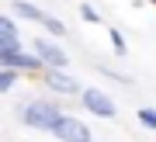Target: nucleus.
Instances as JSON below:
<instances>
[{"label": "nucleus", "instance_id": "11", "mask_svg": "<svg viewBox=\"0 0 156 142\" xmlns=\"http://www.w3.org/2000/svg\"><path fill=\"white\" fill-rule=\"evenodd\" d=\"M42 28H49V31H52V35H59V38H62V35H66V24H62L59 17H52V14L45 17V24H42Z\"/></svg>", "mask_w": 156, "mask_h": 142}, {"label": "nucleus", "instance_id": "12", "mask_svg": "<svg viewBox=\"0 0 156 142\" xmlns=\"http://www.w3.org/2000/svg\"><path fill=\"white\" fill-rule=\"evenodd\" d=\"M139 121H142L146 128L156 132V108H142V111H139Z\"/></svg>", "mask_w": 156, "mask_h": 142}, {"label": "nucleus", "instance_id": "13", "mask_svg": "<svg viewBox=\"0 0 156 142\" xmlns=\"http://www.w3.org/2000/svg\"><path fill=\"white\" fill-rule=\"evenodd\" d=\"M80 17H83V21H90V24H97V21H101V14H97L90 4H80Z\"/></svg>", "mask_w": 156, "mask_h": 142}, {"label": "nucleus", "instance_id": "9", "mask_svg": "<svg viewBox=\"0 0 156 142\" xmlns=\"http://www.w3.org/2000/svg\"><path fill=\"white\" fill-rule=\"evenodd\" d=\"M17 83V69H7V66H0V94H7Z\"/></svg>", "mask_w": 156, "mask_h": 142}, {"label": "nucleus", "instance_id": "4", "mask_svg": "<svg viewBox=\"0 0 156 142\" xmlns=\"http://www.w3.org/2000/svg\"><path fill=\"white\" fill-rule=\"evenodd\" d=\"M31 49L38 52V59L45 62V69H66V62H69V55L62 52L56 42H49V38H35Z\"/></svg>", "mask_w": 156, "mask_h": 142}, {"label": "nucleus", "instance_id": "5", "mask_svg": "<svg viewBox=\"0 0 156 142\" xmlns=\"http://www.w3.org/2000/svg\"><path fill=\"white\" fill-rule=\"evenodd\" d=\"M80 101H83V108H87V111H94L97 118H115V115H118L115 101L108 97L104 90H97V87H90V90H83V94H80Z\"/></svg>", "mask_w": 156, "mask_h": 142}, {"label": "nucleus", "instance_id": "10", "mask_svg": "<svg viewBox=\"0 0 156 142\" xmlns=\"http://www.w3.org/2000/svg\"><path fill=\"white\" fill-rule=\"evenodd\" d=\"M108 38H111V45H115V52H118V55H125V52H128V45H125V38H122V31H118V28H108Z\"/></svg>", "mask_w": 156, "mask_h": 142}, {"label": "nucleus", "instance_id": "1", "mask_svg": "<svg viewBox=\"0 0 156 142\" xmlns=\"http://www.w3.org/2000/svg\"><path fill=\"white\" fill-rule=\"evenodd\" d=\"M17 118H21L24 125H31V128L52 132L62 115H59V104H52V101H31V104H24V108L17 111Z\"/></svg>", "mask_w": 156, "mask_h": 142}, {"label": "nucleus", "instance_id": "8", "mask_svg": "<svg viewBox=\"0 0 156 142\" xmlns=\"http://www.w3.org/2000/svg\"><path fill=\"white\" fill-rule=\"evenodd\" d=\"M0 42H21L17 38V24L7 14H0Z\"/></svg>", "mask_w": 156, "mask_h": 142}, {"label": "nucleus", "instance_id": "3", "mask_svg": "<svg viewBox=\"0 0 156 142\" xmlns=\"http://www.w3.org/2000/svg\"><path fill=\"white\" fill-rule=\"evenodd\" d=\"M52 135H56L59 142H94V135H90V128H87V125H83L80 118H69V115H62V118L56 121Z\"/></svg>", "mask_w": 156, "mask_h": 142}, {"label": "nucleus", "instance_id": "2", "mask_svg": "<svg viewBox=\"0 0 156 142\" xmlns=\"http://www.w3.org/2000/svg\"><path fill=\"white\" fill-rule=\"evenodd\" d=\"M0 66H7V69H31V73H38L45 62L38 59V55H24V52H21V42H0Z\"/></svg>", "mask_w": 156, "mask_h": 142}, {"label": "nucleus", "instance_id": "6", "mask_svg": "<svg viewBox=\"0 0 156 142\" xmlns=\"http://www.w3.org/2000/svg\"><path fill=\"white\" fill-rule=\"evenodd\" d=\"M45 83H49L52 90H59V94H66V97H80V83L73 80V76H66L62 69H45Z\"/></svg>", "mask_w": 156, "mask_h": 142}, {"label": "nucleus", "instance_id": "7", "mask_svg": "<svg viewBox=\"0 0 156 142\" xmlns=\"http://www.w3.org/2000/svg\"><path fill=\"white\" fill-rule=\"evenodd\" d=\"M11 11H14L17 17H28V21H35V24H45V17H49L38 4H35V0H14Z\"/></svg>", "mask_w": 156, "mask_h": 142}]
</instances>
